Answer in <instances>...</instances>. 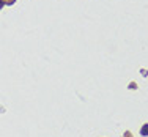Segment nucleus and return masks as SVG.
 Instances as JSON below:
<instances>
[{"label": "nucleus", "instance_id": "3", "mask_svg": "<svg viewBox=\"0 0 148 137\" xmlns=\"http://www.w3.org/2000/svg\"><path fill=\"white\" fill-rule=\"evenodd\" d=\"M6 3H10V5H11V3H14V0H6Z\"/></svg>", "mask_w": 148, "mask_h": 137}, {"label": "nucleus", "instance_id": "1", "mask_svg": "<svg viewBox=\"0 0 148 137\" xmlns=\"http://www.w3.org/2000/svg\"><path fill=\"white\" fill-rule=\"evenodd\" d=\"M140 134L142 136H148V125H143L142 129H140Z\"/></svg>", "mask_w": 148, "mask_h": 137}, {"label": "nucleus", "instance_id": "2", "mask_svg": "<svg viewBox=\"0 0 148 137\" xmlns=\"http://www.w3.org/2000/svg\"><path fill=\"white\" fill-rule=\"evenodd\" d=\"M3 5H5V2H3V0H0V10L3 8Z\"/></svg>", "mask_w": 148, "mask_h": 137}]
</instances>
